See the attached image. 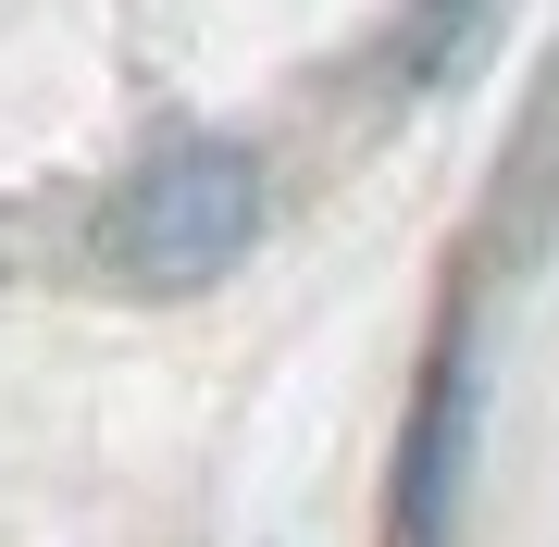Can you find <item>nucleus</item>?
<instances>
[{
	"label": "nucleus",
	"mask_w": 559,
	"mask_h": 547,
	"mask_svg": "<svg viewBox=\"0 0 559 547\" xmlns=\"http://www.w3.org/2000/svg\"><path fill=\"white\" fill-rule=\"evenodd\" d=\"M249 224H261V175H249V150H162V163L124 187V212H112V262L138 274V286H212L224 262L249 249Z\"/></svg>",
	"instance_id": "f257e3e1"
},
{
	"label": "nucleus",
	"mask_w": 559,
	"mask_h": 547,
	"mask_svg": "<svg viewBox=\"0 0 559 547\" xmlns=\"http://www.w3.org/2000/svg\"><path fill=\"white\" fill-rule=\"evenodd\" d=\"M460 448H473V373L448 361L436 385H423V424H411V473H399V547H436V535H448Z\"/></svg>",
	"instance_id": "f03ea898"
}]
</instances>
